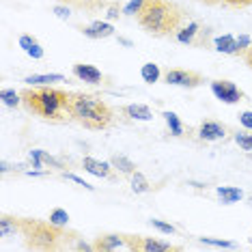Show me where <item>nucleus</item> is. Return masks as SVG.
<instances>
[{"label": "nucleus", "mask_w": 252, "mask_h": 252, "mask_svg": "<svg viewBox=\"0 0 252 252\" xmlns=\"http://www.w3.org/2000/svg\"><path fill=\"white\" fill-rule=\"evenodd\" d=\"M140 76H142V80H145L147 84H153V82H158L159 80L162 71H159V67L156 65V63H145L142 69H140Z\"/></svg>", "instance_id": "412c9836"}, {"label": "nucleus", "mask_w": 252, "mask_h": 252, "mask_svg": "<svg viewBox=\"0 0 252 252\" xmlns=\"http://www.w3.org/2000/svg\"><path fill=\"white\" fill-rule=\"evenodd\" d=\"M80 32H82L84 37H89V39H108V37H112L114 35V28L112 24H108V22H93V24H89V26H82L80 28Z\"/></svg>", "instance_id": "ddd939ff"}, {"label": "nucleus", "mask_w": 252, "mask_h": 252, "mask_svg": "<svg viewBox=\"0 0 252 252\" xmlns=\"http://www.w3.org/2000/svg\"><path fill=\"white\" fill-rule=\"evenodd\" d=\"M125 237V248L136 250V252H168V250H179V246H173L168 242L156 237H145V235H123Z\"/></svg>", "instance_id": "39448f33"}, {"label": "nucleus", "mask_w": 252, "mask_h": 252, "mask_svg": "<svg viewBox=\"0 0 252 252\" xmlns=\"http://www.w3.org/2000/svg\"><path fill=\"white\" fill-rule=\"evenodd\" d=\"M149 224H151L153 228H158L159 233H164V235H175L177 233V228L173 226V224H168V222H164V220H149Z\"/></svg>", "instance_id": "bb28decb"}, {"label": "nucleus", "mask_w": 252, "mask_h": 252, "mask_svg": "<svg viewBox=\"0 0 252 252\" xmlns=\"http://www.w3.org/2000/svg\"><path fill=\"white\" fill-rule=\"evenodd\" d=\"M123 112L127 114L129 119H134V121H151L153 119L151 108L145 106V104H129V106L123 108Z\"/></svg>", "instance_id": "f3484780"}, {"label": "nucleus", "mask_w": 252, "mask_h": 252, "mask_svg": "<svg viewBox=\"0 0 252 252\" xmlns=\"http://www.w3.org/2000/svg\"><path fill=\"white\" fill-rule=\"evenodd\" d=\"M0 99H2L4 106H9V108H18L22 104V95L18 93V91H13V89H2Z\"/></svg>", "instance_id": "393cba45"}, {"label": "nucleus", "mask_w": 252, "mask_h": 252, "mask_svg": "<svg viewBox=\"0 0 252 252\" xmlns=\"http://www.w3.org/2000/svg\"><path fill=\"white\" fill-rule=\"evenodd\" d=\"M71 121L80 123L84 129L101 131L108 129L114 121V110L99 95L91 93H69Z\"/></svg>", "instance_id": "20e7f679"}, {"label": "nucleus", "mask_w": 252, "mask_h": 252, "mask_svg": "<svg viewBox=\"0 0 252 252\" xmlns=\"http://www.w3.org/2000/svg\"><path fill=\"white\" fill-rule=\"evenodd\" d=\"M233 140L237 142L244 151H252V136L250 134H246V131H237V134L233 136Z\"/></svg>", "instance_id": "cd10ccee"}, {"label": "nucleus", "mask_w": 252, "mask_h": 252, "mask_svg": "<svg viewBox=\"0 0 252 252\" xmlns=\"http://www.w3.org/2000/svg\"><path fill=\"white\" fill-rule=\"evenodd\" d=\"M218 196L224 205H233V203H239L244 198V192L239 188H233V186H220L218 188Z\"/></svg>", "instance_id": "a211bd4d"}, {"label": "nucleus", "mask_w": 252, "mask_h": 252, "mask_svg": "<svg viewBox=\"0 0 252 252\" xmlns=\"http://www.w3.org/2000/svg\"><path fill=\"white\" fill-rule=\"evenodd\" d=\"M203 244H211V246H218V248H235L233 242H226V239H214V237H200Z\"/></svg>", "instance_id": "c756f323"}, {"label": "nucleus", "mask_w": 252, "mask_h": 252, "mask_svg": "<svg viewBox=\"0 0 252 252\" xmlns=\"http://www.w3.org/2000/svg\"><path fill=\"white\" fill-rule=\"evenodd\" d=\"M131 190L136 194H145V192L151 190V183H149V179L140 173V170H136V173L131 175Z\"/></svg>", "instance_id": "4be33fe9"}, {"label": "nucleus", "mask_w": 252, "mask_h": 252, "mask_svg": "<svg viewBox=\"0 0 252 252\" xmlns=\"http://www.w3.org/2000/svg\"><path fill=\"white\" fill-rule=\"evenodd\" d=\"M50 222H54V224L59 226H67V222H69V214H67L65 209H54L52 214H50Z\"/></svg>", "instance_id": "a878e982"}, {"label": "nucleus", "mask_w": 252, "mask_h": 252, "mask_svg": "<svg viewBox=\"0 0 252 252\" xmlns=\"http://www.w3.org/2000/svg\"><path fill=\"white\" fill-rule=\"evenodd\" d=\"M211 93L224 104H239L244 99V91L231 80H214L211 82Z\"/></svg>", "instance_id": "6e6552de"}, {"label": "nucleus", "mask_w": 252, "mask_h": 252, "mask_svg": "<svg viewBox=\"0 0 252 252\" xmlns=\"http://www.w3.org/2000/svg\"><path fill=\"white\" fill-rule=\"evenodd\" d=\"M164 80L173 87H183V89H196L205 82L198 71L192 69H168L164 73Z\"/></svg>", "instance_id": "0eeeda50"}, {"label": "nucleus", "mask_w": 252, "mask_h": 252, "mask_svg": "<svg viewBox=\"0 0 252 252\" xmlns=\"http://www.w3.org/2000/svg\"><path fill=\"white\" fill-rule=\"evenodd\" d=\"M26 54L31 56V59H35V61H41L45 52H43V48H41V45H39V41H37L35 45H32V48H28V50H26Z\"/></svg>", "instance_id": "473e14b6"}, {"label": "nucleus", "mask_w": 252, "mask_h": 252, "mask_svg": "<svg viewBox=\"0 0 252 252\" xmlns=\"http://www.w3.org/2000/svg\"><path fill=\"white\" fill-rule=\"evenodd\" d=\"M222 4H226L231 9H246L252 4V0H222Z\"/></svg>", "instance_id": "2f4dec72"}, {"label": "nucleus", "mask_w": 252, "mask_h": 252, "mask_svg": "<svg viewBox=\"0 0 252 252\" xmlns=\"http://www.w3.org/2000/svg\"><path fill=\"white\" fill-rule=\"evenodd\" d=\"M119 43H123V45H127V48H131V41H129V39H123V37H119Z\"/></svg>", "instance_id": "a19ab883"}, {"label": "nucleus", "mask_w": 252, "mask_h": 252, "mask_svg": "<svg viewBox=\"0 0 252 252\" xmlns=\"http://www.w3.org/2000/svg\"><path fill=\"white\" fill-rule=\"evenodd\" d=\"M216 50L222 54H237V39L233 35H222V37H216Z\"/></svg>", "instance_id": "6ab92c4d"}, {"label": "nucleus", "mask_w": 252, "mask_h": 252, "mask_svg": "<svg viewBox=\"0 0 252 252\" xmlns=\"http://www.w3.org/2000/svg\"><path fill=\"white\" fill-rule=\"evenodd\" d=\"M28 159H31V164H32V168H41L43 164H52V166H63L61 159H56L54 156H50V153H45L41 151V149H35V151H31L28 153Z\"/></svg>", "instance_id": "dca6fc26"}, {"label": "nucleus", "mask_w": 252, "mask_h": 252, "mask_svg": "<svg viewBox=\"0 0 252 252\" xmlns=\"http://www.w3.org/2000/svg\"><path fill=\"white\" fill-rule=\"evenodd\" d=\"M119 15H121V7H119V4H108L106 18H108V20H117Z\"/></svg>", "instance_id": "e433bc0d"}, {"label": "nucleus", "mask_w": 252, "mask_h": 252, "mask_svg": "<svg viewBox=\"0 0 252 252\" xmlns=\"http://www.w3.org/2000/svg\"><path fill=\"white\" fill-rule=\"evenodd\" d=\"M242 59H244L246 65H248L250 69H252V45H250V48H248V50H246V52L242 54Z\"/></svg>", "instance_id": "4c0bfd02"}, {"label": "nucleus", "mask_w": 252, "mask_h": 252, "mask_svg": "<svg viewBox=\"0 0 252 252\" xmlns=\"http://www.w3.org/2000/svg\"><path fill=\"white\" fill-rule=\"evenodd\" d=\"M63 177H65V179H69V181H73V183H78V186L87 188V190H91V192H93V190H95V186H91V183H87V181H84V179H80V177H78V175H73V173H65V175H63Z\"/></svg>", "instance_id": "7c9ffc66"}, {"label": "nucleus", "mask_w": 252, "mask_h": 252, "mask_svg": "<svg viewBox=\"0 0 252 252\" xmlns=\"http://www.w3.org/2000/svg\"><path fill=\"white\" fill-rule=\"evenodd\" d=\"M54 13L59 15L61 20H69V15H71V7H67V4H56V7H54Z\"/></svg>", "instance_id": "72a5a7b5"}, {"label": "nucleus", "mask_w": 252, "mask_h": 252, "mask_svg": "<svg viewBox=\"0 0 252 252\" xmlns=\"http://www.w3.org/2000/svg\"><path fill=\"white\" fill-rule=\"evenodd\" d=\"M228 127L218 121H203L198 127V138L205 140V142H216V140H222L226 136Z\"/></svg>", "instance_id": "1a4fd4ad"}, {"label": "nucleus", "mask_w": 252, "mask_h": 252, "mask_svg": "<svg viewBox=\"0 0 252 252\" xmlns=\"http://www.w3.org/2000/svg\"><path fill=\"white\" fill-rule=\"evenodd\" d=\"M22 106L26 108L32 117L41 119L48 123H67L71 121L69 112V93L54 87H32L22 89Z\"/></svg>", "instance_id": "f257e3e1"}, {"label": "nucleus", "mask_w": 252, "mask_h": 252, "mask_svg": "<svg viewBox=\"0 0 252 252\" xmlns=\"http://www.w3.org/2000/svg\"><path fill=\"white\" fill-rule=\"evenodd\" d=\"M164 117V121H166V125H168V129H170V134L173 136H183V125H181V121H179V117H177L175 112H164L162 114Z\"/></svg>", "instance_id": "b1692460"}, {"label": "nucleus", "mask_w": 252, "mask_h": 252, "mask_svg": "<svg viewBox=\"0 0 252 252\" xmlns=\"http://www.w3.org/2000/svg\"><path fill=\"white\" fill-rule=\"evenodd\" d=\"M61 4L76 9V11H84V13H97L101 9H108L110 0H56Z\"/></svg>", "instance_id": "f8f14e48"}, {"label": "nucleus", "mask_w": 252, "mask_h": 252, "mask_svg": "<svg viewBox=\"0 0 252 252\" xmlns=\"http://www.w3.org/2000/svg\"><path fill=\"white\" fill-rule=\"evenodd\" d=\"M35 43H37V39L32 37V35H20V48L24 50V52H26L28 48H32Z\"/></svg>", "instance_id": "f704fd0d"}, {"label": "nucleus", "mask_w": 252, "mask_h": 252, "mask_svg": "<svg viewBox=\"0 0 252 252\" xmlns=\"http://www.w3.org/2000/svg\"><path fill=\"white\" fill-rule=\"evenodd\" d=\"M110 164H112L121 175H129V177H131V175L136 173V164L131 162L129 158H125V156H112V158H110Z\"/></svg>", "instance_id": "aec40b11"}, {"label": "nucleus", "mask_w": 252, "mask_h": 252, "mask_svg": "<svg viewBox=\"0 0 252 252\" xmlns=\"http://www.w3.org/2000/svg\"><path fill=\"white\" fill-rule=\"evenodd\" d=\"M196 2H203L207 7H218V4H222V0H196Z\"/></svg>", "instance_id": "ea45409f"}, {"label": "nucleus", "mask_w": 252, "mask_h": 252, "mask_svg": "<svg viewBox=\"0 0 252 252\" xmlns=\"http://www.w3.org/2000/svg\"><path fill=\"white\" fill-rule=\"evenodd\" d=\"M142 4H145V0H129V2L125 4L123 13L125 15H138V11L142 9Z\"/></svg>", "instance_id": "c85d7f7f"}, {"label": "nucleus", "mask_w": 252, "mask_h": 252, "mask_svg": "<svg viewBox=\"0 0 252 252\" xmlns=\"http://www.w3.org/2000/svg\"><path fill=\"white\" fill-rule=\"evenodd\" d=\"M125 246V237L119 233H110V235H99V237L93 242L95 250H117Z\"/></svg>", "instance_id": "4468645a"}, {"label": "nucleus", "mask_w": 252, "mask_h": 252, "mask_svg": "<svg viewBox=\"0 0 252 252\" xmlns=\"http://www.w3.org/2000/svg\"><path fill=\"white\" fill-rule=\"evenodd\" d=\"M73 76L87 84H101L104 82V73L97 69L95 65H84V63H76L73 65Z\"/></svg>", "instance_id": "9b49d317"}, {"label": "nucleus", "mask_w": 252, "mask_h": 252, "mask_svg": "<svg viewBox=\"0 0 252 252\" xmlns=\"http://www.w3.org/2000/svg\"><path fill=\"white\" fill-rule=\"evenodd\" d=\"M11 233H18V218L13 216H2L0 218V235L2 237H9Z\"/></svg>", "instance_id": "5701e85b"}, {"label": "nucleus", "mask_w": 252, "mask_h": 252, "mask_svg": "<svg viewBox=\"0 0 252 252\" xmlns=\"http://www.w3.org/2000/svg\"><path fill=\"white\" fill-rule=\"evenodd\" d=\"M18 233L24 237L28 250H63L78 242V233L32 218H18Z\"/></svg>", "instance_id": "7ed1b4c3"}, {"label": "nucleus", "mask_w": 252, "mask_h": 252, "mask_svg": "<svg viewBox=\"0 0 252 252\" xmlns=\"http://www.w3.org/2000/svg\"><path fill=\"white\" fill-rule=\"evenodd\" d=\"M175 37L179 43L194 45V48H207L211 31L209 28H200L198 22H190V24H183L179 31L175 32Z\"/></svg>", "instance_id": "423d86ee"}, {"label": "nucleus", "mask_w": 252, "mask_h": 252, "mask_svg": "<svg viewBox=\"0 0 252 252\" xmlns=\"http://www.w3.org/2000/svg\"><path fill=\"white\" fill-rule=\"evenodd\" d=\"M73 248H76V250H95V248H93V244H87V242H80V239H78V242H76V244H73Z\"/></svg>", "instance_id": "58836bf2"}, {"label": "nucleus", "mask_w": 252, "mask_h": 252, "mask_svg": "<svg viewBox=\"0 0 252 252\" xmlns=\"http://www.w3.org/2000/svg\"><path fill=\"white\" fill-rule=\"evenodd\" d=\"M136 22L145 32L153 37L175 35L186 22V11L173 0H145L136 15Z\"/></svg>", "instance_id": "f03ea898"}, {"label": "nucleus", "mask_w": 252, "mask_h": 252, "mask_svg": "<svg viewBox=\"0 0 252 252\" xmlns=\"http://www.w3.org/2000/svg\"><path fill=\"white\" fill-rule=\"evenodd\" d=\"M82 166H84V170L91 175H95V177H101V179H114V166L110 162H99V159H93V158H84L82 159Z\"/></svg>", "instance_id": "9d476101"}, {"label": "nucleus", "mask_w": 252, "mask_h": 252, "mask_svg": "<svg viewBox=\"0 0 252 252\" xmlns=\"http://www.w3.org/2000/svg\"><path fill=\"white\" fill-rule=\"evenodd\" d=\"M239 123H242L246 129H252V110H246L239 114Z\"/></svg>", "instance_id": "c9c22d12"}, {"label": "nucleus", "mask_w": 252, "mask_h": 252, "mask_svg": "<svg viewBox=\"0 0 252 252\" xmlns=\"http://www.w3.org/2000/svg\"><path fill=\"white\" fill-rule=\"evenodd\" d=\"M24 82L32 84V87H48L52 82H67V78L61 73H32V76L24 78Z\"/></svg>", "instance_id": "2eb2a0df"}]
</instances>
